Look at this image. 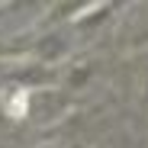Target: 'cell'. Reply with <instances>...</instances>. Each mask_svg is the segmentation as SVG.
I'll list each match as a JSON object with an SVG mask.
<instances>
[{"instance_id": "cell-1", "label": "cell", "mask_w": 148, "mask_h": 148, "mask_svg": "<svg viewBox=\"0 0 148 148\" xmlns=\"http://www.w3.org/2000/svg\"><path fill=\"white\" fill-rule=\"evenodd\" d=\"M13 103H16V106H13V113H16V116H23V113H26V93H19Z\"/></svg>"}]
</instances>
